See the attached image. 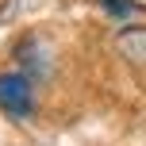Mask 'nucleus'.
I'll return each mask as SVG.
<instances>
[{
	"label": "nucleus",
	"instance_id": "nucleus-1",
	"mask_svg": "<svg viewBox=\"0 0 146 146\" xmlns=\"http://www.w3.org/2000/svg\"><path fill=\"white\" fill-rule=\"evenodd\" d=\"M0 111L8 119H31V111H35V81L27 73H19V69L0 73Z\"/></svg>",
	"mask_w": 146,
	"mask_h": 146
},
{
	"label": "nucleus",
	"instance_id": "nucleus-2",
	"mask_svg": "<svg viewBox=\"0 0 146 146\" xmlns=\"http://www.w3.org/2000/svg\"><path fill=\"white\" fill-rule=\"evenodd\" d=\"M100 8L111 15H123V12H131V0H100Z\"/></svg>",
	"mask_w": 146,
	"mask_h": 146
}]
</instances>
